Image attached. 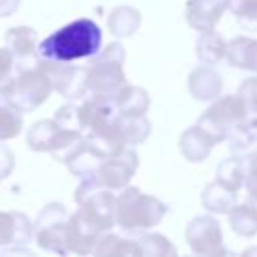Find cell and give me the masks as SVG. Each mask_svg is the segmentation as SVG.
Returning a JSON list of instances; mask_svg holds the SVG:
<instances>
[{
    "mask_svg": "<svg viewBox=\"0 0 257 257\" xmlns=\"http://www.w3.org/2000/svg\"><path fill=\"white\" fill-rule=\"evenodd\" d=\"M68 211L62 203H48L34 221L36 245L56 255H68Z\"/></svg>",
    "mask_w": 257,
    "mask_h": 257,
    "instance_id": "obj_6",
    "label": "cell"
},
{
    "mask_svg": "<svg viewBox=\"0 0 257 257\" xmlns=\"http://www.w3.org/2000/svg\"><path fill=\"white\" fill-rule=\"evenodd\" d=\"M139 169V155L133 147H124L120 153H114L102 161L96 171V179L110 191H120L128 185L133 175Z\"/></svg>",
    "mask_w": 257,
    "mask_h": 257,
    "instance_id": "obj_11",
    "label": "cell"
},
{
    "mask_svg": "<svg viewBox=\"0 0 257 257\" xmlns=\"http://www.w3.org/2000/svg\"><path fill=\"white\" fill-rule=\"evenodd\" d=\"M201 203L209 213H229L231 207L237 203V191H231L229 187L221 185L219 181L209 183L201 193Z\"/></svg>",
    "mask_w": 257,
    "mask_h": 257,
    "instance_id": "obj_24",
    "label": "cell"
},
{
    "mask_svg": "<svg viewBox=\"0 0 257 257\" xmlns=\"http://www.w3.org/2000/svg\"><path fill=\"white\" fill-rule=\"evenodd\" d=\"M227 147L231 155H239V157H251L257 153V114L241 122L227 137Z\"/></svg>",
    "mask_w": 257,
    "mask_h": 257,
    "instance_id": "obj_21",
    "label": "cell"
},
{
    "mask_svg": "<svg viewBox=\"0 0 257 257\" xmlns=\"http://www.w3.org/2000/svg\"><path fill=\"white\" fill-rule=\"evenodd\" d=\"M112 96L120 114H145L151 106L149 92L137 84H122Z\"/></svg>",
    "mask_w": 257,
    "mask_h": 257,
    "instance_id": "obj_20",
    "label": "cell"
},
{
    "mask_svg": "<svg viewBox=\"0 0 257 257\" xmlns=\"http://www.w3.org/2000/svg\"><path fill=\"white\" fill-rule=\"evenodd\" d=\"M185 241L195 255H203V257L229 255L223 243L221 225L211 215L193 217L185 227Z\"/></svg>",
    "mask_w": 257,
    "mask_h": 257,
    "instance_id": "obj_7",
    "label": "cell"
},
{
    "mask_svg": "<svg viewBox=\"0 0 257 257\" xmlns=\"http://www.w3.org/2000/svg\"><path fill=\"white\" fill-rule=\"evenodd\" d=\"M34 237V223L20 211H0V247H26Z\"/></svg>",
    "mask_w": 257,
    "mask_h": 257,
    "instance_id": "obj_15",
    "label": "cell"
},
{
    "mask_svg": "<svg viewBox=\"0 0 257 257\" xmlns=\"http://www.w3.org/2000/svg\"><path fill=\"white\" fill-rule=\"evenodd\" d=\"M124 46L120 42H108L100 48L98 54L88 58L86 64V84L90 94H114L122 84H126L124 76Z\"/></svg>",
    "mask_w": 257,
    "mask_h": 257,
    "instance_id": "obj_3",
    "label": "cell"
},
{
    "mask_svg": "<svg viewBox=\"0 0 257 257\" xmlns=\"http://www.w3.org/2000/svg\"><path fill=\"white\" fill-rule=\"evenodd\" d=\"M195 52H197V58L201 64H219L225 56H227V42L221 34L213 30H205L199 34L197 38V44H195Z\"/></svg>",
    "mask_w": 257,
    "mask_h": 257,
    "instance_id": "obj_23",
    "label": "cell"
},
{
    "mask_svg": "<svg viewBox=\"0 0 257 257\" xmlns=\"http://www.w3.org/2000/svg\"><path fill=\"white\" fill-rule=\"evenodd\" d=\"M52 90H54L52 78L38 64V66L16 70L12 80L2 90V96L10 100L20 112H32L42 102H46Z\"/></svg>",
    "mask_w": 257,
    "mask_h": 257,
    "instance_id": "obj_4",
    "label": "cell"
},
{
    "mask_svg": "<svg viewBox=\"0 0 257 257\" xmlns=\"http://www.w3.org/2000/svg\"><path fill=\"white\" fill-rule=\"evenodd\" d=\"M94 255H141V247L137 243V239H126V237H118L112 233H104L94 251Z\"/></svg>",
    "mask_w": 257,
    "mask_h": 257,
    "instance_id": "obj_27",
    "label": "cell"
},
{
    "mask_svg": "<svg viewBox=\"0 0 257 257\" xmlns=\"http://www.w3.org/2000/svg\"><path fill=\"white\" fill-rule=\"evenodd\" d=\"M54 157H58L74 177L84 179V177H94L98 167L108 155L92 137L82 135L76 143H72L68 149H64Z\"/></svg>",
    "mask_w": 257,
    "mask_h": 257,
    "instance_id": "obj_8",
    "label": "cell"
},
{
    "mask_svg": "<svg viewBox=\"0 0 257 257\" xmlns=\"http://www.w3.org/2000/svg\"><path fill=\"white\" fill-rule=\"evenodd\" d=\"M102 235H104V231L96 223H92L80 209L68 217V247H70V253H76V255L92 253Z\"/></svg>",
    "mask_w": 257,
    "mask_h": 257,
    "instance_id": "obj_13",
    "label": "cell"
},
{
    "mask_svg": "<svg viewBox=\"0 0 257 257\" xmlns=\"http://www.w3.org/2000/svg\"><path fill=\"white\" fill-rule=\"evenodd\" d=\"M54 120L58 124H62L64 128L68 131H76V133H82V122H80V104H74V100L62 104L56 112H54Z\"/></svg>",
    "mask_w": 257,
    "mask_h": 257,
    "instance_id": "obj_31",
    "label": "cell"
},
{
    "mask_svg": "<svg viewBox=\"0 0 257 257\" xmlns=\"http://www.w3.org/2000/svg\"><path fill=\"white\" fill-rule=\"evenodd\" d=\"M229 10L243 30L257 32V0H229Z\"/></svg>",
    "mask_w": 257,
    "mask_h": 257,
    "instance_id": "obj_30",
    "label": "cell"
},
{
    "mask_svg": "<svg viewBox=\"0 0 257 257\" xmlns=\"http://www.w3.org/2000/svg\"><path fill=\"white\" fill-rule=\"evenodd\" d=\"M229 215V227L239 237H253L257 235V209L251 203L233 205Z\"/></svg>",
    "mask_w": 257,
    "mask_h": 257,
    "instance_id": "obj_26",
    "label": "cell"
},
{
    "mask_svg": "<svg viewBox=\"0 0 257 257\" xmlns=\"http://www.w3.org/2000/svg\"><path fill=\"white\" fill-rule=\"evenodd\" d=\"M20 6V0H0V18L12 16Z\"/></svg>",
    "mask_w": 257,
    "mask_h": 257,
    "instance_id": "obj_35",
    "label": "cell"
},
{
    "mask_svg": "<svg viewBox=\"0 0 257 257\" xmlns=\"http://www.w3.org/2000/svg\"><path fill=\"white\" fill-rule=\"evenodd\" d=\"M187 86L195 100H215L217 96H221L223 80L217 70H213L209 64H203L191 70Z\"/></svg>",
    "mask_w": 257,
    "mask_h": 257,
    "instance_id": "obj_17",
    "label": "cell"
},
{
    "mask_svg": "<svg viewBox=\"0 0 257 257\" xmlns=\"http://www.w3.org/2000/svg\"><path fill=\"white\" fill-rule=\"evenodd\" d=\"M82 137V133L68 131L62 124H58L54 118H44L34 122L26 133V145L36 153H62L72 143H76Z\"/></svg>",
    "mask_w": 257,
    "mask_h": 257,
    "instance_id": "obj_9",
    "label": "cell"
},
{
    "mask_svg": "<svg viewBox=\"0 0 257 257\" xmlns=\"http://www.w3.org/2000/svg\"><path fill=\"white\" fill-rule=\"evenodd\" d=\"M169 205H165L159 197L147 195L137 187H124L120 189V195L116 197L114 205V221L120 227V231L128 235H139L163 221L167 215Z\"/></svg>",
    "mask_w": 257,
    "mask_h": 257,
    "instance_id": "obj_2",
    "label": "cell"
},
{
    "mask_svg": "<svg viewBox=\"0 0 257 257\" xmlns=\"http://www.w3.org/2000/svg\"><path fill=\"white\" fill-rule=\"evenodd\" d=\"M247 173H249V157L231 155L229 159L219 163V167L215 171V181H219L221 185L239 193V189L245 187Z\"/></svg>",
    "mask_w": 257,
    "mask_h": 257,
    "instance_id": "obj_19",
    "label": "cell"
},
{
    "mask_svg": "<svg viewBox=\"0 0 257 257\" xmlns=\"http://www.w3.org/2000/svg\"><path fill=\"white\" fill-rule=\"evenodd\" d=\"M14 165H16V159L12 149H8L6 145H0V181L10 177V173L14 171Z\"/></svg>",
    "mask_w": 257,
    "mask_h": 257,
    "instance_id": "obj_34",
    "label": "cell"
},
{
    "mask_svg": "<svg viewBox=\"0 0 257 257\" xmlns=\"http://www.w3.org/2000/svg\"><path fill=\"white\" fill-rule=\"evenodd\" d=\"M237 94L245 100V104L251 108V112H257V76H249L241 82Z\"/></svg>",
    "mask_w": 257,
    "mask_h": 257,
    "instance_id": "obj_33",
    "label": "cell"
},
{
    "mask_svg": "<svg viewBox=\"0 0 257 257\" xmlns=\"http://www.w3.org/2000/svg\"><path fill=\"white\" fill-rule=\"evenodd\" d=\"M118 133L126 147L143 145L151 135V120L145 114H120Z\"/></svg>",
    "mask_w": 257,
    "mask_h": 257,
    "instance_id": "obj_25",
    "label": "cell"
},
{
    "mask_svg": "<svg viewBox=\"0 0 257 257\" xmlns=\"http://www.w3.org/2000/svg\"><path fill=\"white\" fill-rule=\"evenodd\" d=\"M40 66L52 78L54 90L60 92L66 100H80L88 94L86 84V66L74 62H58V60H44L40 58Z\"/></svg>",
    "mask_w": 257,
    "mask_h": 257,
    "instance_id": "obj_10",
    "label": "cell"
},
{
    "mask_svg": "<svg viewBox=\"0 0 257 257\" xmlns=\"http://www.w3.org/2000/svg\"><path fill=\"white\" fill-rule=\"evenodd\" d=\"M227 62L241 70L257 72V38L235 36L227 42Z\"/></svg>",
    "mask_w": 257,
    "mask_h": 257,
    "instance_id": "obj_18",
    "label": "cell"
},
{
    "mask_svg": "<svg viewBox=\"0 0 257 257\" xmlns=\"http://www.w3.org/2000/svg\"><path fill=\"white\" fill-rule=\"evenodd\" d=\"M6 46L10 48L16 70L38 66L40 64V52H38V34L30 26H14L8 28L4 34Z\"/></svg>",
    "mask_w": 257,
    "mask_h": 257,
    "instance_id": "obj_12",
    "label": "cell"
},
{
    "mask_svg": "<svg viewBox=\"0 0 257 257\" xmlns=\"http://www.w3.org/2000/svg\"><path fill=\"white\" fill-rule=\"evenodd\" d=\"M215 145H219L217 139L199 122L185 128L179 137V151L189 163H203Z\"/></svg>",
    "mask_w": 257,
    "mask_h": 257,
    "instance_id": "obj_16",
    "label": "cell"
},
{
    "mask_svg": "<svg viewBox=\"0 0 257 257\" xmlns=\"http://www.w3.org/2000/svg\"><path fill=\"white\" fill-rule=\"evenodd\" d=\"M137 243L141 247L143 257H163V255H177V247L161 233H139Z\"/></svg>",
    "mask_w": 257,
    "mask_h": 257,
    "instance_id": "obj_29",
    "label": "cell"
},
{
    "mask_svg": "<svg viewBox=\"0 0 257 257\" xmlns=\"http://www.w3.org/2000/svg\"><path fill=\"white\" fill-rule=\"evenodd\" d=\"M22 133V112L0 94V141L16 139Z\"/></svg>",
    "mask_w": 257,
    "mask_h": 257,
    "instance_id": "obj_28",
    "label": "cell"
},
{
    "mask_svg": "<svg viewBox=\"0 0 257 257\" xmlns=\"http://www.w3.org/2000/svg\"><path fill=\"white\" fill-rule=\"evenodd\" d=\"M106 26H108V32L114 38L133 36L141 26V12L137 8H133V6H126V4L116 6V8L110 10Z\"/></svg>",
    "mask_w": 257,
    "mask_h": 257,
    "instance_id": "obj_22",
    "label": "cell"
},
{
    "mask_svg": "<svg viewBox=\"0 0 257 257\" xmlns=\"http://www.w3.org/2000/svg\"><path fill=\"white\" fill-rule=\"evenodd\" d=\"M102 48V30L92 18H76L38 44L40 58L76 62L92 58Z\"/></svg>",
    "mask_w": 257,
    "mask_h": 257,
    "instance_id": "obj_1",
    "label": "cell"
},
{
    "mask_svg": "<svg viewBox=\"0 0 257 257\" xmlns=\"http://www.w3.org/2000/svg\"><path fill=\"white\" fill-rule=\"evenodd\" d=\"M225 10H229V0H187L185 20L197 32H205L219 24Z\"/></svg>",
    "mask_w": 257,
    "mask_h": 257,
    "instance_id": "obj_14",
    "label": "cell"
},
{
    "mask_svg": "<svg viewBox=\"0 0 257 257\" xmlns=\"http://www.w3.org/2000/svg\"><path fill=\"white\" fill-rule=\"evenodd\" d=\"M16 72V62L8 46H0V94Z\"/></svg>",
    "mask_w": 257,
    "mask_h": 257,
    "instance_id": "obj_32",
    "label": "cell"
},
{
    "mask_svg": "<svg viewBox=\"0 0 257 257\" xmlns=\"http://www.w3.org/2000/svg\"><path fill=\"white\" fill-rule=\"evenodd\" d=\"M255 114L257 112H251L239 94H223L213 100V104L199 116L197 122L207 128L217 139V143H223L241 122L253 118Z\"/></svg>",
    "mask_w": 257,
    "mask_h": 257,
    "instance_id": "obj_5",
    "label": "cell"
},
{
    "mask_svg": "<svg viewBox=\"0 0 257 257\" xmlns=\"http://www.w3.org/2000/svg\"><path fill=\"white\" fill-rule=\"evenodd\" d=\"M253 157H255V161H257V153H255V155H253Z\"/></svg>",
    "mask_w": 257,
    "mask_h": 257,
    "instance_id": "obj_36",
    "label": "cell"
}]
</instances>
